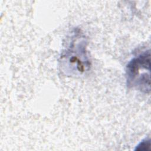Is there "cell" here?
I'll use <instances>...</instances> for the list:
<instances>
[{
  "label": "cell",
  "instance_id": "cell-1",
  "mask_svg": "<svg viewBox=\"0 0 151 151\" xmlns=\"http://www.w3.org/2000/svg\"><path fill=\"white\" fill-rule=\"evenodd\" d=\"M150 52L147 50L133 58L126 67L127 86L145 93L150 90Z\"/></svg>",
  "mask_w": 151,
  "mask_h": 151
},
{
  "label": "cell",
  "instance_id": "cell-2",
  "mask_svg": "<svg viewBox=\"0 0 151 151\" xmlns=\"http://www.w3.org/2000/svg\"><path fill=\"white\" fill-rule=\"evenodd\" d=\"M61 65L69 67L71 73L81 74L88 68L90 63L86 55L84 42H72L61 57Z\"/></svg>",
  "mask_w": 151,
  "mask_h": 151
},
{
  "label": "cell",
  "instance_id": "cell-3",
  "mask_svg": "<svg viewBox=\"0 0 151 151\" xmlns=\"http://www.w3.org/2000/svg\"><path fill=\"white\" fill-rule=\"evenodd\" d=\"M150 140L149 138H145L142 140L136 147L135 150H150Z\"/></svg>",
  "mask_w": 151,
  "mask_h": 151
}]
</instances>
